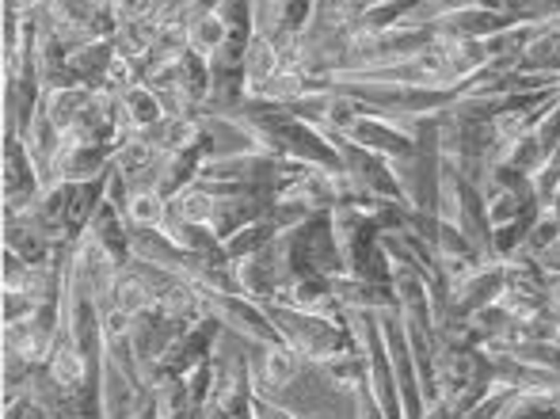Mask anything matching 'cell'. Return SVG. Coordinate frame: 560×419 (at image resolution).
Listing matches in <instances>:
<instances>
[{"instance_id":"38","label":"cell","mask_w":560,"mask_h":419,"mask_svg":"<svg viewBox=\"0 0 560 419\" xmlns=\"http://www.w3.org/2000/svg\"><path fill=\"white\" fill-rule=\"evenodd\" d=\"M557 191H560V153L549 156V161L541 164L538 176H534V195H538V207H541V210L553 207Z\"/></svg>"},{"instance_id":"13","label":"cell","mask_w":560,"mask_h":419,"mask_svg":"<svg viewBox=\"0 0 560 419\" xmlns=\"http://www.w3.org/2000/svg\"><path fill=\"white\" fill-rule=\"evenodd\" d=\"M252 354V389L256 397L271 400L275 393H282L298 374H302L305 359L298 351H290L287 344H252L248 347Z\"/></svg>"},{"instance_id":"34","label":"cell","mask_w":560,"mask_h":419,"mask_svg":"<svg viewBox=\"0 0 560 419\" xmlns=\"http://www.w3.org/2000/svg\"><path fill=\"white\" fill-rule=\"evenodd\" d=\"M168 213L184 221H207L210 225V213H214V195L207 191L202 184H191L187 191H179L176 199L168 202Z\"/></svg>"},{"instance_id":"32","label":"cell","mask_w":560,"mask_h":419,"mask_svg":"<svg viewBox=\"0 0 560 419\" xmlns=\"http://www.w3.org/2000/svg\"><path fill=\"white\" fill-rule=\"evenodd\" d=\"M126 221H130V229H164L168 199H161L156 191H133L130 207H126Z\"/></svg>"},{"instance_id":"7","label":"cell","mask_w":560,"mask_h":419,"mask_svg":"<svg viewBox=\"0 0 560 419\" xmlns=\"http://www.w3.org/2000/svg\"><path fill=\"white\" fill-rule=\"evenodd\" d=\"M0 176H4V218H15V213H27L43 199L46 179L38 172L35 156H31L27 141L20 133H4V161H0Z\"/></svg>"},{"instance_id":"11","label":"cell","mask_w":560,"mask_h":419,"mask_svg":"<svg viewBox=\"0 0 560 419\" xmlns=\"http://www.w3.org/2000/svg\"><path fill=\"white\" fill-rule=\"evenodd\" d=\"M222 336H225V328L207 313L199 324L184 328V336H179L176 344L168 347V354L161 359V366L153 370V382H161V377H187L191 370H199L202 362L214 359ZM153 382H149V385H153Z\"/></svg>"},{"instance_id":"14","label":"cell","mask_w":560,"mask_h":419,"mask_svg":"<svg viewBox=\"0 0 560 419\" xmlns=\"http://www.w3.org/2000/svg\"><path fill=\"white\" fill-rule=\"evenodd\" d=\"M112 146H100V141H77L61 138V149L54 156L50 184H89V179H104V172L112 168Z\"/></svg>"},{"instance_id":"9","label":"cell","mask_w":560,"mask_h":419,"mask_svg":"<svg viewBox=\"0 0 560 419\" xmlns=\"http://www.w3.org/2000/svg\"><path fill=\"white\" fill-rule=\"evenodd\" d=\"M332 146L339 149V161H343V176L351 179L354 195H370V199H389V202H405L397 176H393V164L385 156L359 149L343 138V133H328Z\"/></svg>"},{"instance_id":"6","label":"cell","mask_w":560,"mask_h":419,"mask_svg":"<svg viewBox=\"0 0 560 419\" xmlns=\"http://www.w3.org/2000/svg\"><path fill=\"white\" fill-rule=\"evenodd\" d=\"M271 405L290 408L302 419H354V389L332 382L320 362H305L302 374L282 393H275Z\"/></svg>"},{"instance_id":"18","label":"cell","mask_w":560,"mask_h":419,"mask_svg":"<svg viewBox=\"0 0 560 419\" xmlns=\"http://www.w3.org/2000/svg\"><path fill=\"white\" fill-rule=\"evenodd\" d=\"M145 400H149L145 385L130 382L115 362L104 359V366H100V405H104V419H133Z\"/></svg>"},{"instance_id":"17","label":"cell","mask_w":560,"mask_h":419,"mask_svg":"<svg viewBox=\"0 0 560 419\" xmlns=\"http://www.w3.org/2000/svg\"><path fill=\"white\" fill-rule=\"evenodd\" d=\"M435 27H439V35L450 38V43H462V38L477 43V38H492V35H500V31H508L511 23L485 4H465V8H454V12L439 15Z\"/></svg>"},{"instance_id":"12","label":"cell","mask_w":560,"mask_h":419,"mask_svg":"<svg viewBox=\"0 0 560 419\" xmlns=\"http://www.w3.org/2000/svg\"><path fill=\"white\" fill-rule=\"evenodd\" d=\"M184 336V324L172 321L168 313L161 310H141L133 313V354H138V370H141V382H153V370L161 366V359L168 354V347Z\"/></svg>"},{"instance_id":"5","label":"cell","mask_w":560,"mask_h":419,"mask_svg":"<svg viewBox=\"0 0 560 419\" xmlns=\"http://www.w3.org/2000/svg\"><path fill=\"white\" fill-rule=\"evenodd\" d=\"M347 96H354L366 115H385L393 123H412L446 110L457 100V89H412V84H377V81H336Z\"/></svg>"},{"instance_id":"3","label":"cell","mask_w":560,"mask_h":419,"mask_svg":"<svg viewBox=\"0 0 560 419\" xmlns=\"http://www.w3.org/2000/svg\"><path fill=\"white\" fill-rule=\"evenodd\" d=\"M332 225H336L339 252H343L347 275L366 282L397 279V267H393L389 252H385L382 229L374 225V218L366 210L354 207V202H339V207H332Z\"/></svg>"},{"instance_id":"20","label":"cell","mask_w":560,"mask_h":419,"mask_svg":"<svg viewBox=\"0 0 560 419\" xmlns=\"http://www.w3.org/2000/svg\"><path fill=\"white\" fill-rule=\"evenodd\" d=\"M84 233H89L100 248H107V256H112L118 267H126L133 259V229H130L126 213L118 210L115 202L104 199V207L92 213V221H89V229H84Z\"/></svg>"},{"instance_id":"35","label":"cell","mask_w":560,"mask_h":419,"mask_svg":"<svg viewBox=\"0 0 560 419\" xmlns=\"http://www.w3.org/2000/svg\"><path fill=\"white\" fill-rule=\"evenodd\" d=\"M503 419H560V393L557 397H538V393H518L515 405Z\"/></svg>"},{"instance_id":"42","label":"cell","mask_w":560,"mask_h":419,"mask_svg":"<svg viewBox=\"0 0 560 419\" xmlns=\"http://www.w3.org/2000/svg\"><path fill=\"white\" fill-rule=\"evenodd\" d=\"M549 294H553V302L560 305V275L557 279H549Z\"/></svg>"},{"instance_id":"22","label":"cell","mask_w":560,"mask_h":419,"mask_svg":"<svg viewBox=\"0 0 560 419\" xmlns=\"http://www.w3.org/2000/svg\"><path fill=\"white\" fill-rule=\"evenodd\" d=\"M282 305H294L302 313H317V316H332L343 321V305L336 294V279H302L290 287V294L282 298Z\"/></svg>"},{"instance_id":"19","label":"cell","mask_w":560,"mask_h":419,"mask_svg":"<svg viewBox=\"0 0 560 419\" xmlns=\"http://www.w3.org/2000/svg\"><path fill=\"white\" fill-rule=\"evenodd\" d=\"M115 43L112 38H92V43H81L69 50V73L81 89L92 92H107V81H112V66H115Z\"/></svg>"},{"instance_id":"31","label":"cell","mask_w":560,"mask_h":419,"mask_svg":"<svg viewBox=\"0 0 560 419\" xmlns=\"http://www.w3.org/2000/svg\"><path fill=\"white\" fill-rule=\"evenodd\" d=\"M187 43H191V50H195V54H202L207 61H214L218 54L225 50L229 27H225L222 15H218V8H214L210 15H202L199 23H191V27H187Z\"/></svg>"},{"instance_id":"36","label":"cell","mask_w":560,"mask_h":419,"mask_svg":"<svg viewBox=\"0 0 560 419\" xmlns=\"http://www.w3.org/2000/svg\"><path fill=\"white\" fill-rule=\"evenodd\" d=\"M4 290H20V294H35L38 282V267H31L27 259H20L15 252L4 248V275H0Z\"/></svg>"},{"instance_id":"28","label":"cell","mask_w":560,"mask_h":419,"mask_svg":"<svg viewBox=\"0 0 560 419\" xmlns=\"http://www.w3.org/2000/svg\"><path fill=\"white\" fill-rule=\"evenodd\" d=\"M156 35H161V20H138V23H118V31L112 35L115 50L122 58H130L133 66L145 61V54L153 50Z\"/></svg>"},{"instance_id":"39","label":"cell","mask_w":560,"mask_h":419,"mask_svg":"<svg viewBox=\"0 0 560 419\" xmlns=\"http://www.w3.org/2000/svg\"><path fill=\"white\" fill-rule=\"evenodd\" d=\"M38 298L35 294H20V290H4V305H0V313H4V328L8 324H20L27 321V316L38 313Z\"/></svg>"},{"instance_id":"33","label":"cell","mask_w":560,"mask_h":419,"mask_svg":"<svg viewBox=\"0 0 560 419\" xmlns=\"http://www.w3.org/2000/svg\"><path fill=\"white\" fill-rule=\"evenodd\" d=\"M320 366L328 370V377H332V382L347 385V389H359V385L370 377V370H366V354L359 351V344H354L351 351L336 354V359L320 362Z\"/></svg>"},{"instance_id":"41","label":"cell","mask_w":560,"mask_h":419,"mask_svg":"<svg viewBox=\"0 0 560 419\" xmlns=\"http://www.w3.org/2000/svg\"><path fill=\"white\" fill-rule=\"evenodd\" d=\"M133 419H161V416H156V408H153V397H149L145 405H141V412L133 416Z\"/></svg>"},{"instance_id":"21","label":"cell","mask_w":560,"mask_h":419,"mask_svg":"<svg viewBox=\"0 0 560 419\" xmlns=\"http://www.w3.org/2000/svg\"><path fill=\"white\" fill-rule=\"evenodd\" d=\"M4 248L15 252L20 259H27L31 267H50L54 259L66 248H54L46 241V233L27 218V213H15V218H4Z\"/></svg>"},{"instance_id":"15","label":"cell","mask_w":560,"mask_h":419,"mask_svg":"<svg viewBox=\"0 0 560 419\" xmlns=\"http://www.w3.org/2000/svg\"><path fill=\"white\" fill-rule=\"evenodd\" d=\"M508 279H511V264H503V259H492V264L477 267V271H472L469 279L446 290V310L443 313H454V316L480 313L485 305L500 302V294H503V287H508Z\"/></svg>"},{"instance_id":"43","label":"cell","mask_w":560,"mask_h":419,"mask_svg":"<svg viewBox=\"0 0 560 419\" xmlns=\"http://www.w3.org/2000/svg\"><path fill=\"white\" fill-rule=\"evenodd\" d=\"M557 344H560V321H557Z\"/></svg>"},{"instance_id":"29","label":"cell","mask_w":560,"mask_h":419,"mask_svg":"<svg viewBox=\"0 0 560 419\" xmlns=\"http://www.w3.org/2000/svg\"><path fill=\"white\" fill-rule=\"evenodd\" d=\"M149 397H153V408L161 419H187L195 408L187 377H161V382L149 385Z\"/></svg>"},{"instance_id":"40","label":"cell","mask_w":560,"mask_h":419,"mask_svg":"<svg viewBox=\"0 0 560 419\" xmlns=\"http://www.w3.org/2000/svg\"><path fill=\"white\" fill-rule=\"evenodd\" d=\"M252 416H256V419H302V416L290 412V408L271 405V400H264V397H256V408H252Z\"/></svg>"},{"instance_id":"4","label":"cell","mask_w":560,"mask_h":419,"mask_svg":"<svg viewBox=\"0 0 560 419\" xmlns=\"http://www.w3.org/2000/svg\"><path fill=\"white\" fill-rule=\"evenodd\" d=\"M264 305H267V313H271L275 328H279L282 344H287L290 351L302 354L305 362H328L354 347V336L343 321L302 313V310H294V305H282V302H264Z\"/></svg>"},{"instance_id":"2","label":"cell","mask_w":560,"mask_h":419,"mask_svg":"<svg viewBox=\"0 0 560 419\" xmlns=\"http://www.w3.org/2000/svg\"><path fill=\"white\" fill-rule=\"evenodd\" d=\"M267 252H271L282 282H287V294L302 279H339V275H347L343 252H339L336 241L332 210H317L305 221H298V225L282 229L267 244Z\"/></svg>"},{"instance_id":"26","label":"cell","mask_w":560,"mask_h":419,"mask_svg":"<svg viewBox=\"0 0 560 419\" xmlns=\"http://www.w3.org/2000/svg\"><path fill=\"white\" fill-rule=\"evenodd\" d=\"M279 233H282V229H279V221H275V218L252 221V225H244L241 233L225 236L222 252H225L229 259H233V264H241V259H248V256H259V252H264Z\"/></svg>"},{"instance_id":"1","label":"cell","mask_w":560,"mask_h":419,"mask_svg":"<svg viewBox=\"0 0 560 419\" xmlns=\"http://www.w3.org/2000/svg\"><path fill=\"white\" fill-rule=\"evenodd\" d=\"M225 123H233L259 153L282 156V161H298L310 164V168L332 172L339 176L343 172V161H339V149L332 146L325 130L302 123L290 110L264 104V100H248L244 107H236L233 115H225Z\"/></svg>"},{"instance_id":"16","label":"cell","mask_w":560,"mask_h":419,"mask_svg":"<svg viewBox=\"0 0 560 419\" xmlns=\"http://www.w3.org/2000/svg\"><path fill=\"white\" fill-rule=\"evenodd\" d=\"M495 362V385H508L515 393H538V397H557L560 374L538 362H526L518 354H492Z\"/></svg>"},{"instance_id":"8","label":"cell","mask_w":560,"mask_h":419,"mask_svg":"<svg viewBox=\"0 0 560 419\" xmlns=\"http://www.w3.org/2000/svg\"><path fill=\"white\" fill-rule=\"evenodd\" d=\"M317 0H256V35L279 46L282 66H294L298 38L313 23Z\"/></svg>"},{"instance_id":"10","label":"cell","mask_w":560,"mask_h":419,"mask_svg":"<svg viewBox=\"0 0 560 419\" xmlns=\"http://www.w3.org/2000/svg\"><path fill=\"white\" fill-rule=\"evenodd\" d=\"M207 313L244 344H279L282 339L267 305L248 294H207Z\"/></svg>"},{"instance_id":"30","label":"cell","mask_w":560,"mask_h":419,"mask_svg":"<svg viewBox=\"0 0 560 419\" xmlns=\"http://www.w3.org/2000/svg\"><path fill=\"white\" fill-rule=\"evenodd\" d=\"M92 100V89H81V84H73V89H54L43 96V107L46 115H50V123L58 126L61 133L69 130V126L77 123V115H81L84 107H89Z\"/></svg>"},{"instance_id":"25","label":"cell","mask_w":560,"mask_h":419,"mask_svg":"<svg viewBox=\"0 0 560 419\" xmlns=\"http://www.w3.org/2000/svg\"><path fill=\"white\" fill-rule=\"evenodd\" d=\"M480 4L500 12L511 27H541L560 20V0H480Z\"/></svg>"},{"instance_id":"37","label":"cell","mask_w":560,"mask_h":419,"mask_svg":"<svg viewBox=\"0 0 560 419\" xmlns=\"http://www.w3.org/2000/svg\"><path fill=\"white\" fill-rule=\"evenodd\" d=\"M515 397H518L515 389H508V385H495V389L488 393L480 405H472V412H465L462 419H503V412L515 405Z\"/></svg>"},{"instance_id":"27","label":"cell","mask_w":560,"mask_h":419,"mask_svg":"<svg viewBox=\"0 0 560 419\" xmlns=\"http://www.w3.org/2000/svg\"><path fill=\"white\" fill-rule=\"evenodd\" d=\"M282 69V54L275 43H267V38H252L248 54H244V77H248V100L259 96V89H264L267 81H271L275 73Z\"/></svg>"},{"instance_id":"23","label":"cell","mask_w":560,"mask_h":419,"mask_svg":"<svg viewBox=\"0 0 560 419\" xmlns=\"http://www.w3.org/2000/svg\"><path fill=\"white\" fill-rule=\"evenodd\" d=\"M118 107H122V118H126V126H130V138L149 130V126H156L161 118H168L161 96H156L149 84H133V89L118 92Z\"/></svg>"},{"instance_id":"24","label":"cell","mask_w":560,"mask_h":419,"mask_svg":"<svg viewBox=\"0 0 560 419\" xmlns=\"http://www.w3.org/2000/svg\"><path fill=\"white\" fill-rule=\"evenodd\" d=\"M161 233L168 236L172 244H179L184 252H195V256H214V252H222V236H218L214 225H207V221H184V218H176V213H168Z\"/></svg>"}]
</instances>
